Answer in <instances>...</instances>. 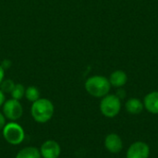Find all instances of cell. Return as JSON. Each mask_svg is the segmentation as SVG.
I'll use <instances>...</instances> for the list:
<instances>
[{
    "label": "cell",
    "instance_id": "1",
    "mask_svg": "<svg viewBox=\"0 0 158 158\" xmlns=\"http://www.w3.org/2000/svg\"><path fill=\"white\" fill-rule=\"evenodd\" d=\"M55 107L53 103L47 98H39L32 103L31 114L34 121L40 124L48 122L54 116Z\"/></svg>",
    "mask_w": 158,
    "mask_h": 158
},
{
    "label": "cell",
    "instance_id": "2",
    "mask_svg": "<svg viewBox=\"0 0 158 158\" xmlns=\"http://www.w3.org/2000/svg\"><path fill=\"white\" fill-rule=\"evenodd\" d=\"M84 88L91 96L95 98H103L104 96L109 94L111 84L106 77L101 75H94L89 77L86 80L84 83Z\"/></svg>",
    "mask_w": 158,
    "mask_h": 158
},
{
    "label": "cell",
    "instance_id": "3",
    "mask_svg": "<svg viewBox=\"0 0 158 158\" xmlns=\"http://www.w3.org/2000/svg\"><path fill=\"white\" fill-rule=\"evenodd\" d=\"M100 112L107 118L117 117L121 110V100L116 94H106L101 98L99 105Z\"/></svg>",
    "mask_w": 158,
    "mask_h": 158
},
{
    "label": "cell",
    "instance_id": "4",
    "mask_svg": "<svg viewBox=\"0 0 158 158\" xmlns=\"http://www.w3.org/2000/svg\"><path fill=\"white\" fill-rule=\"evenodd\" d=\"M2 135L5 141L11 145H19L25 139L23 128L15 121H10L5 125L2 130Z\"/></svg>",
    "mask_w": 158,
    "mask_h": 158
},
{
    "label": "cell",
    "instance_id": "5",
    "mask_svg": "<svg viewBox=\"0 0 158 158\" xmlns=\"http://www.w3.org/2000/svg\"><path fill=\"white\" fill-rule=\"evenodd\" d=\"M2 107L3 115L10 121H17L23 115V107L19 100H15L13 98L6 100Z\"/></svg>",
    "mask_w": 158,
    "mask_h": 158
},
{
    "label": "cell",
    "instance_id": "6",
    "mask_svg": "<svg viewBox=\"0 0 158 158\" xmlns=\"http://www.w3.org/2000/svg\"><path fill=\"white\" fill-rule=\"evenodd\" d=\"M149 156L150 147L143 141L132 143L126 152V158H149Z\"/></svg>",
    "mask_w": 158,
    "mask_h": 158
},
{
    "label": "cell",
    "instance_id": "7",
    "mask_svg": "<svg viewBox=\"0 0 158 158\" xmlns=\"http://www.w3.org/2000/svg\"><path fill=\"white\" fill-rule=\"evenodd\" d=\"M39 150L42 158H58L61 154L59 143L54 140H47L43 143Z\"/></svg>",
    "mask_w": 158,
    "mask_h": 158
},
{
    "label": "cell",
    "instance_id": "8",
    "mask_svg": "<svg viewBox=\"0 0 158 158\" xmlns=\"http://www.w3.org/2000/svg\"><path fill=\"white\" fill-rule=\"evenodd\" d=\"M105 148L111 154H119L123 149V141L117 133H109L104 141Z\"/></svg>",
    "mask_w": 158,
    "mask_h": 158
},
{
    "label": "cell",
    "instance_id": "9",
    "mask_svg": "<svg viewBox=\"0 0 158 158\" xmlns=\"http://www.w3.org/2000/svg\"><path fill=\"white\" fill-rule=\"evenodd\" d=\"M144 108L153 115H158V91L148 93L143 100Z\"/></svg>",
    "mask_w": 158,
    "mask_h": 158
},
{
    "label": "cell",
    "instance_id": "10",
    "mask_svg": "<svg viewBox=\"0 0 158 158\" xmlns=\"http://www.w3.org/2000/svg\"><path fill=\"white\" fill-rule=\"evenodd\" d=\"M108 80L111 84V87L122 88L128 81V75L124 70L118 69L110 74Z\"/></svg>",
    "mask_w": 158,
    "mask_h": 158
},
{
    "label": "cell",
    "instance_id": "11",
    "mask_svg": "<svg viewBox=\"0 0 158 158\" xmlns=\"http://www.w3.org/2000/svg\"><path fill=\"white\" fill-rule=\"evenodd\" d=\"M125 109L131 115H139L144 109L143 102L139 98L131 97V98H130V99H128L126 101Z\"/></svg>",
    "mask_w": 158,
    "mask_h": 158
},
{
    "label": "cell",
    "instance_id": "12",
    "mask_svg": "<svg viewBox=\"0 0 158 158\" xmlns=\"http://www.w3.org/2000/svg\"><path fill=\"white\" fill-rule=\"evenodd\" d=\"M16 158H42V156L38 148L33 146H27L17 153Z\"/></svg>",
    "mask_w": 158,
    "mask_h": 158
},
{
    "label": "cell",
    "instance_id": "13",
    "mask_svg": "<svg viewBox=\"0 0 158 158\" xmlns=\"http://www.w3.org/2000/svg\"><path fill=\"white\" fill-rule=\"evenodd\" d=\"M24 96L26 97V99L29 102L33 103L40 98V91L35 86H29L25 90V95Z\"/></svg>",
    "mask_w": 158,
    "mask_h": 158
},
{
    "label": "cell",
    "instance_id": "14",
    "mask_svg": "<svg viewBox=\"0 0 158 158\" xmlns=\"http://www.w3.org/2000/svg\"><path fill=\"white\" fill-rule=\"evenodd\" d=\"M25 90L26 89H25V87L22 84H20V83L15 84L12 92L10 93L11 97L13 99H15V100H19V101L21 100L24 97V95H25Z\"/></svg>",
    "mask_w": 158,
    "mask_h": 158
},
{
    "label": "cell",
    "instance_id": "15",
    "mask_svg": "<svg viewBox=\"0 0 158 158\" xmlns=\"http://www.w3.org/2000/svg\"><path fill=\"white\" fill-rule=\"evenodd\" d=\"M14 86H15V82L12 80H10V79L3 80V81L0 83V90L4 94H10L12 92Z\"/></svg>",
    "mask_w": 158,
    "mask_h": 158
},
{
    "label": "cell",
    "instance_id": "16",
    "mask_svg": "<svg viewBox=\"0 0 158 158\" xmlns=\"http://www.w3.org/2000/svg\"><path fill=\"white\" fill-rule=\"evenodd\" d=\"M116 95H117L120 100H122V99H124V98L126 97V91L123 89V87H122V88H118V91H117Z\"/></svg>",
    "mask_w": 158,
    "mask_h": 158
},
{
    "label": "cell",
    "instance_id": "17",
    "mask_svg": "<svg viewBox=\"0 0 158 158\" xmlns=\"http://www.w3.org/2000/svg\"><path fill=\"white\" fill-rule=\"evenodd\" d=\"M6 118H5V116L3 115L2 112H0V131L3 130V128L5 127V125L6 124Z\"/></svg>",
    "mask_w": 158,
    "mask_h": 158
},
{
    "label": "cell",
    "instance_id": "18",
    "mask_svg": "<svg viewBox=\"0 0 158 158\" xmlns=\"http://www.w3.org/2000/svg\"><path fill=\"white\" fill-rule=\"evenodd\" d=\"M5 101H6V96H5V94L0 90V107L4 105V103H5Z\"/></svg>",
    "mask_w": 158,
    "mask_h": 158
},
{
    "label": "cell",
    "instance_id": "19",
    "mask_svg": "<svg viewBox=\"0 0 158 158\" xmlns=\"http://www.w3.org/2000/svg\"><path fill=\"white\" fill-rule=\"evenodd\" d=\"M4 78H5V69L0 64V83L3 81Z\"/></svg>",
    "mask_w": 158,
    "mask_h": 158
}]
</instances>
